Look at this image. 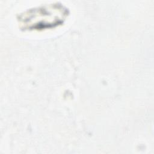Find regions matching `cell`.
I'll return each mask as SVG.
<instances>
[{
  "mask_svg": "<svg viewBox=\"0 0 154 154\" xmlns=\"http://www.w3.org/2000/svg\"><path fill=\"white\" fill-rule=\"evenodd\" d=\"M67 14L66 8L57 4L29 10L19 19L25 28L42 29L61 23Z\"/></svg>",
  "mask_w": 154,
  "mask_h": 154,
  "instance_id": "6da1fadb",
  "label": "cell"
}]
</instances>
